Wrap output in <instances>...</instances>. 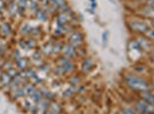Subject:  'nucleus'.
Masks as SVG:
<instances>
[{"mask_svg": "<svg viewBox=\"0 0 154 114\" xmlns=\"http://www.w3.org/2000/svg\"><path fill=\"white\" fill-rule=\"evenodd\" d=\"M123 82L125 84V87H128L130 90H134L136 93H141V91H146L152 88L151 82H148L147 80L143 76H139L135 72H127L123 74Z\"/></svg>", "mask_w": 154, "mask_h": 114, "instance_id": "f257e3e1", "label": "nucleus"}, {"mask_svg": "<svg viewBox=\"0 0 154 114\" xmlns=\"http://www.w3.org/2000/svg\"><path fill=\"white\" fill-rule=\"evenodd\" d=\"M127 27L132 34L140 36L149 29V23H148V19L135 15V16H130L127 19Z\"/></svg>", "mask_w": 154, "mask_h": 114, "instance_id": "f03ea898", "label": "nucleus"}, {"mask_svg": "<svg viewBox=\"0 0 154 114\" xmlns=\"http://www.w3.org/2000/svg\"><path fill=\"white\" fill-rule=\"evenodd\" d=\"M136 12L137 13L135 15L139 16V17H143V19H152V17H154V10L151 7H148L147 5H145V4L140 5V6L136 9Z\"/></svg>", "mask_w": 154, "mask_h": 114, "instance_id": "7ed1b4c3", "label": "nucleus"}, {"mask_svg": "<svg viewBox=\"0 0 154 114\" xmlns=\"http://www.w3.org/2000/svg\"><path fill=\"white\" fill-rule=\"evenodd\" d=\"M94 67H96L94 61H93L90 56L84 57L83 59H82V63H81V72H82L83 74H89Z\"/></svg>", "mask_w": 154, "mask_h": 114, "instance_id": "20e7f679", "label": "nucleus"}, {"mask_svg": "<svg viewBox=\"0 0 154 114\" xmlns=\"http://www.w3.org/2000/svg\"><path fill=\"white\" fill-rule=\"evenodd\" d=\"M136 42L139 44V47H140L141 49L144 51H149L151 50V48H152V41H149L144 34H140V36H136L135 38Z\"/></svg>", "mask_w": 154, "mask_h": 114, "instance_id": "39448f33", "label": "nucleus"}, {"mask_svg": "<svg viewBox=\"0 0 154 114\" xmlns=\"http://www.w3.org/2000/svg\"><path fill=\"white\" fill-rule=\"evenodd\" d=\"M19 46L22 47V49H32L38 46V42H37L36 38H33V37H26V38L20 40Z\"/></svg>", "mask_w": 154, "mask_h": 114, "instance_id": "423d86ee", "label": "nucleus"}, {"mask_svg": "<svg viewBox=\"0 0 154 114\" xmlns=\"http://www.w3.org/2000/svg\"><path fill=\"white\" fill-rule=\"evenodd\" d=\"M61 113H62V106L55 99L50 101L48 107L44 112V114H61Z\"/></svg>", "mask_w": 154, "mask_h": 114, "instance_id": "0eeeda50", "label": "nucleus"}, {"mask_svg": "<svg viewBox=\"0 0 154 114\" xmlns=\"http://www.w3.org/2000/svg\"><path fill=\"white\" fill-rule=\"evenodd\" d=\"M84 40H85V34L79 30L72 31L68 37V42H82V44H84Z\"/></svg>", "mask_w": 154, "mask_h": 114, "instance_id": "6e6552de", "label": "nucleus"}, {"mask_svg": "<svg viewBox=\"0 0 154 114\" xmlns=\"http://www.w3.org/2000/svg\"><path fill=\"white\" fill-rule=\"evenodd\" d=\"M12 34H13L12 25H11L8 22H4V21H2V22L0 23V37L9 38Z\"/></svg>", "mask_w": 154, "mask_h": 114, "instance_id": "1a4fd4ad", "label": "nucleus"}, {"mask_svg": "<svg viewBox=\"0 0 154 114\" xmlns=\"http://www.w3.org/2000/svg\"><path fill=\"white\" fill-rule=\"evenodd\" d=\"M9 96L13 101H17V99H21V98H24L26 97V90H24V86H21L19 88L14 89L13 91L9 93Z\"/></svg>", "mask_w": 154, "mask_h": 114, "instance_id": "9d476101", "label": "nucleus"}, {"mask_svg": "<svg viewBox=\"0 0 154 114\" xmlns=\"http://www.w3.org/2000/svg\"><path fill=\"white\" fill-rule=\"evenodd\" d=\"M62 54H63L64 56H68V57H70V58H74V57L77 56L76 48H74V47H72V46H71L69 42H67V44H63Z\"/></svg>", "mask_w": 154, "mask_h": 114, "instance_id": "9b49d317", "label": "nucleus"}, {"mask_svg": "<svg viewBox=\"0 0 154 114\" xmlns=\"http://www.w3.org/2000/svg\"><path fill=\"white\" fill-rule=\"evenodd\" d=\"M132 69H134V72L139 74V76H144L147 72V66L145 64H143L141 62H136L134 64V66H132Z\"/></svg>", "mask_w": 154, "mask_h": 114, "instance_id": "f8f14e48", "label": "nucleus"}, {"mask_svg": "<svg viewBox=\"0 0 154 114\" xmlns=\"http://www.w3.org/2000/svg\"><path fill=\"white\" fill-rule=\"evenodd\" d=\"M15 65H16V67H17L19 71L26 70V69L29 67V59L22 56L21 58H19L17 61H15Z\"/></svg>", "mask_w": 154, "mask_h": 114, "instance_id": "ddd939ff", "label": "nucleus"}, {"mask_svg": "<svg viewBox=\"0 0 154 114\" xmlns=\"http://www.w3.org/2000/svg\"><path fill=\"white\" fill-rule=\"evenodd\" d=\"M35 19H38V21H43V22H46L47 19H48V14L46 10L44 9H42L40 7H39L38 9L35 12Z\"/></svg>", "mask_w": 154, "mask_h": 114, "instance_id": "4468645a", "label": "nucleus"}, {"mask_svg": "<svg viewBox=\"0 0 154 114\" xmlns=\"http://www.w3.org/2000/svg\"><path fill=\"white\" fill-rule=\"evenodd\" d=\"M31 29L32 26L29 24V23H23L22 25L20 26V34L23 36V37H29L30 33H31Z\"/></svg>", "mask_w": 154, "mask_h": 114, "instance_id": "2eb2a0df", "label": "nucleus"}, {"mask_svg": "<svg viewBox=\"0 0 154 114\" xmlns=\"http://www.w3.org/2000/svg\"><path fill=\"white\" fill-rule=\"evenodd\" d=\"M58 66H59V65H58ZM60 69H61V71H62V73H63V74L71 73L72 71L75 70V64H74V62H72V61H70V62L63 64V65H60Z\"/></svg>", "mask_w": 154, "mask_h": 114, "instance_id": "dca6fc26", "label": "nucleus"}, {"mask_svg": "<svg viewBox=\"0 0 154 114\" xmlns=\"http://www.w3.org/2000/svg\"><path fill=\"white\" fill-rule=\"evenodd\" d=\"M11 81H12V78L8 76L6 72H4L0 76V90H4V88L7 84H9Z\"/></svg>", "mask_w": 154, "mask_h": 114, "instance_id": "f3484780", "label": "nucleus"}, {"mask_svg": "<svg viewBox=\"0 0 154 114\" xmlns=\"http://www.w3.org/2000/svg\"><path fill=\"white\" fill-rule=\"evenodd\" d=\"M40 51H42V54H44L45 56H50L51 54H53V44H52V42L45 44L42 47Z\"/></svg>", "mask_w": 154, "mask_h": 114, "instance_id": "a211bd4d", "label": "nucleus"}, {"mask_svg": "<svg viewBox=\"0 0 154 114\" xmlns=\"http://www.w3.org/2000/svg\"><path fill=\"white\" fill-rule=\"evenodd\" d=\"M17 4H16V1L15 2H11V4H8L7 5V12L11 14V16H15V15H17Z\"/></svg>", "mask_w": 154, "mask_h": 114, "instance_id": "6ab92c4d", "label": "nucleus"}, {"mask_svg": "<svg viewBox=\"0 0 154 114\" xmlns=\"http://www.w3.org/2000/svg\"><path fill=\"white\" fill-rule=\"evenodd\" d=\"M63 44L61 41H57L53 44V54L59 55V54H62V49H63Z\"/></svg>", "mask_w": 154, "mask_h": 114, "instance_id": "aec40b11", "label": "nucleus"}, {"mask_svg": "<svg viewBox=\"0 0 154 114\" xmlns=\"http://www.w3.org/2000/svg\"><path fill=\"white\" fill-rule=\"evenodd\" d=\"M26 8H29L31 12H36L39 8V4L37 0H28L26 2Z\"/></svg>", "mask_w": 154, "mask_h": 114, "instance_id": "412c9836", "label": "nucleus"}, {"mask_svg": "<svg viewBox=\"0 0 154 114\" xmlns=\"http://www.w3.org/2000/svg\"><path fill=\"white\" fill-rule=\"evenodd\" d=\"M42 90V94H43V97L45 98V99H47V101H54L55 99V95L53 94V93H51L50 90H46V89H40Z\"/></svg>", "mask_w": 154, "mask_h": 114, "instance_id": "4be33fe9", "label": "nucleus"}, {"mask_svg": "<svg viewBox=\"0 0 154 114\" xmlns=\"http://www.w3.org/2000/svg\"><path fill=\"white\" fill-rule=\"evenodd\" d=\"M36 86L33 83H26L24 84V90H26V96H30L32 95V93L36 90Z\"/></svg>", "mask_w": 154, "mask_h": 114, "instance_id": "5701e85b", "label": "nucleus"}, {"mask_svg": "<svg viewBox=\"0 0 154 114\" xmlns=\"http://www.w3.org/2000/svg\"><path fill=\"white\" fill-rule=\"evenodd\" d=\"M68 82L70 83L71 86H78V84H81V78L76 74H74L68 79Z\"/></svg>", "mask_w": 154, "mask_h": 114, "instance_id": "b1692460", "label": "nucleus"}, {"mask_svg": "<svg viewBox=\"0 0 154 114\" xmlns=\"http://www.w3.org/2000/svg\"><path fill=\"white\" fill-rule=\"evenodd\" d=\"M12 67H14L13 61H12V59H5V61H4V64H2V70H4V72L11 70Z\"/></svg>", "mask_w": 154, "mask_h": 114, "instance_id": "393cba45", "label": "nucleus"}, {"mask_svg": "<svg viewBox=\"0 0 154 114\" xmlns=\"http://www.w3.org/2000/svg\"><path fill=\"white\" fill-rule=\"evenodd\" d=\"M120 114H137L135 111V108L131 107V106H124V107H122L120 111Z\"/></svg>", "mask_w": 154, "mask_h": 114, "instance_id": "a878e982", "label": "nucleus"}, {"mask_svg": "<svg viewBox=\"0 0 154 114\" xmlns=\"http://www.w3.org/2000/svg\"><path fill=\"white\" fill-rule=\"evenodd\" d=\"M70 61H72V58H70V57H68V56H64V55L60 56L58 59H57L59 66H60V65H63V64H66V63H68V62H70Z\"/></svg>", "mask_w": 154, "mask_h": 114, "instance_id": "bb28decb", "label": "nucleus"}, {"mask_svg": "<svg viewBox=\"0 0 154 114\" xmlns=\"http://www.w3.org/2000/svg\"><path fill=\"white\" fill-rule=\"evenodd\" d=\"M144 36H145V37H146L149 41H152V42H153V41H154V29L149 27L147 31L144 33Z\"/></svg>", "mask_w": 154, "mask_h": 114, "instance_id": "cd10ccee", "label": "nucleus"}, {"mask_svg": "<svg viewBox=\"0 0 154 114\" xmlns=\"http://www.w3.org/2000/svg\"><path fill=\"white\" fill-rule=\"evenodd\" d=\"M64 4H68V0H54V1H52L51 5L53 7H55L57 9H58L59 7L63 6Z\"/></svg>", "mask_w": 154, "mask_h": 114, "instance_id": "c85d7f7f", "label": "nucleus"}, {"mask_svg": "<svg viewBox=\"0 0 154 114\" xmlns=\"http://www.w3.org/2000/svg\"><path fill=\"white\" fill-rule=\"evenodd\" d=\"M42 34V27H39V26H35V27H32L31 29V33H30V36L33 37V38H36L37 36H40Z\"/></svg>", "mask_w": 154, "mask_h": 114, "instance_id": "c756f323", "label": "nucleus"}, {"mask_svg": "<svg viewBox=\"0 0 154 114\" xmlns=\"http://www.w3.org/2000/svg\"><path fill=\"white\" fill-rule=\"evenodd\" d=\"M77 51V56L79 57H86V54H88V50H86V48L84 47V46H82V47H79V48H77L76 49Z\"/></svg>", "mask_w": 154, "mask_h": 114, "instance_id": "7c9ffc66", "label": "nucleus"}, {"mask_svg": "<svg viewBox=\"0 0 154 114\" xmlns=\"http://www.w3.org/2000/svg\"><path fill=\"white\" fill-rule=\"evenodd\" d=\"M70 9H71V8H70V5H69V4H64L63 6H61V7H59V8H58V14L68 13Z\"/></svg>", "mask_w": 154, "mask_h": 114, "instance_id": "2f4dec72", "label": "nucleus"}, {"mask_svg": "<svg viewBox=\"0 0 154 114\" xmlns=\"http://www.w3.org/2000/svg\"><path fill=\"white\" fill-rule=\"evenodd\" d=\"M6 73H7V74H8L9 76H11L12 79H14L15 76H19V70H17V69H15V67H12L11 70L6 71Z\"/></svg>", "mask_w": 154, "mask_h": 114, "instance_id": "473e14b6", "label": "nucleus"}, {"mask_svg": "<svg viewBox=\"0 0 154 114\" xmlns=\"http://www.w3.org/2000/svg\"><path fill=\"white\" fill-rule=\"evenodd\" d=\"M12 57H13L14 62H15V61H17L19 58H21L22 55H21V53H20L19 49H14L13 53H12Z\"/></svg>", "mask_w": 154, "mask_h": 114, "instance_id": "72a5a7b5", "label": "nucleus"}, {"mask_svg": "<svg viewBox=\"0 0 154 114\" xmlns=\"http://www.w3.org/2000/svg\"><path fill=\"white\" fill-rule=\"evenodd\" d=\"M7 48H8V46H7L6 42H5L4 40H0V51L4 54V53L7 50Z\"/></svg>", "mask_w": 154, "mask_h": 114, "instance_id": "f704fd0d", "label": "nucleus"}, {"mask_svg": "<svg viewBox=\"0 0 154 114\" xmlns=\"http://www.w3.org/2000/svg\"><path fill=\"white\" fill-rule=\"evenodd\" d=\"M26 2H28V0H17L16 1L17 7H23V8H26Z\"/></svg>", "mask_w": 154, "mask_h": 114, "instance_id": "c9c22d12", "label": "nucleus"}, {"mask_svg": "<svg viewBox=\"0 0 154 114\" xmlns=\"http://www.w3.org/2000/svg\"><path fill=\"white\" fill-rule=\"evenodd\" d=\"M7 4L5 0H0V12H2V10H5L6 9L7 10Z\"/></svg>", "mask_w": 154, "mask_h": 114, "instance_id": "e433bc0d", "label": "nucleus"}, {"mask_svg": "<svg viewBox=\"0 0 154 114\" xmlns=\"http://www.w3.org/2000/svg\"><path fill=\"white\" fill-rule=\"evenodd\" d=\"M26 8L19 7V8H17V15H20V16H24V15H26Z\"/></svg>", "mask_w": 154, "mask_h": 114, "instance_id": "4c0bfd02", "label": "nucleus"}, {"mask_svg": "<svg viewBox=\"0 0 154 114\" xmlns=\"http://www.w3.org/2000/svg\"><path fill=\"white\" fill-rule=\"evenodd\" d=\"M145 5H147L148 7H151L154 10V0H147V1L145 2Z\"/></svg>", "mask_w": 154, "mask_h": 114, "instance_id": "58836bf2", "label": "nucleus"}, {"mask_svg": "<svg viewBox=\"0 0 154 114\" xmlns=\"http://www.w3.org/2000/svg\"><path fill=\"white\" fill-rule=\"evenodd\" d=\"M103 44H106V42H107V32H103Z\"/></svg>", "mask_w": 154, "mask_h": 114, "instance_id": "ea45409f", "label": "nucleus"}, {"mask_svg": "<svg viewBox=\"0 0 154 114\" xmlns=\"http://www.w3.org/2000/svg\"><path fill=\"white\" fill-rule=\"evenodd\" d=\"M148 23H149V27L154 29V17H152V19H148Z\"/></svg>", "mask_w": 154, "mask_h": 114, "instance_id": "a19ab883", "label": "nucleus"}, {"mask_svg": "<svg viewBox=\"0 0 154 114\" xmlns=\"http://www.w3.org/2000/svg\"><path fill=\"white\" fill-rule=\"evenodd\" d=\"M131 1H134V2H138V4H141V5H143V4H145L147 0H131Z\"/></svg>", "mask_w": 154, "mask_h": 114, "instance_id": "79ce46f5", "label": "nucleus"}, {"mask_svg": "<svg viewBox=\"0 0 154 114\" xmlns=\"http://www.w3.org/2000/svg\"><path fill=\"white\" fill-rule=\"evenodd\" d=\"M149 53V55H152V56H154V46H152V48H151V50L148 51Z\"/></svg>", "mask_w": 154, "mask_h": 114, "instance_id": "37998d69", "label": "nucleus"}, {"mask_svg": "<svg viewBox=\"0 0 154 114\" xmlns=\"http://www.w3.org/2000/svg\"><path fill=\"white\" fill-rule=\"evenodd\" d=\"M149 61H151V63L154 65V56H152V55H151V56H149Z\"/></svg>", "mask_w": 154, "mask_h": 114, "instance_id": "c03bdc74", "label": "nucleus"}, {"mask_svg": "<svg viewBox=\"0 0 154 114\" xmlns=\"http://www.w3.org/2000/svg\"><path fill=\"white\" fill-rule=\"evenodd\" d=\"M7 4H11V2H15V0H5Z\"/></svg>", "mask_w": 154, "mask_h": 114, "instance_id": "a18cd8bd", "label": "nucleus"}, {"mask_svg": "<svg viewBox=\"0 0 154 114\" xmlns=\"http://www.w3.org/2000/svg\"><path fill=\"white\" fill-rule=\"evenodd\" d=\"M1 59H2V53L0 51V61H1Z\"/></svg>", "mask_w": 154, "mask_h": 114, "instance_id": "49530a36", "label": "nucleus"}, {"mask_svg": "<svg viewBox=\"0 0 154 114\" xmlns=\"http://www.w3.org/2000/svg\"><path fill=\"white\" fill-rule=\"evenodd\" d=\"M90 1H91V2H92V4H97V1H96V0H90Z\"/></svg>", "mask_w": 154, "mask_h": 114, "instance_id": "de8ad7c7", "label": "nucleus"}, {"mask_svg": "<svg viewBox=\"0 0 154 114\" xmlns=\"http://www.w3.org/2000/svg\"><path fill=\"white\" fill-rule=\"evenodd\" d=\"M152 46H154V41H153V42H152Z\"/></svg>", "mask_w": 154, "mask_h": 114, "instance_id": "09e8293b", "label": "nucleus"}, {"mask_svg": "<svg viewBox=\"0 0 154 114\" xmlns=\"http://www.w3.org/2000/svg\"><path fill=\"white\" fill-rule=\"evenodd\" d=\"M52 1H54V0H50V2H52Z\"/></svg>", "mask_w": 154, "mask_h": 114, "instance_id": "8fccbe9b", "label": "nucleus"}, {"mask_svg": "<svg viewBox=\"0 0 154 114\" xmlns=\"http://www.w3.org/2000/svg\"><path fill=\"white\" fill-rule=\"evenodd\" d=\"M153 114H154V113H153Z\"/></svg>", "mask_w": 154, "mask_h": 114, "instance_id": "3c124183", "label": "nucleus"}]
</instances>
